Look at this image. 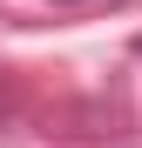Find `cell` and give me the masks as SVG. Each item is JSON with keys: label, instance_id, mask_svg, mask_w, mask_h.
<instances>
[{"label": "cell", "instance_id": "cell-1", "mask_svg": "<svg viewBox=\"0 0 142 148\" xmlns=\"http://www.w3.org/2000/svg\"><path fill=\"white\" fill-rule=\"evenodd\" d=\"M54 7H75V0H54Z\"/></svg>", "mask_w": 142, "mask_h": 148}]
</instances>
